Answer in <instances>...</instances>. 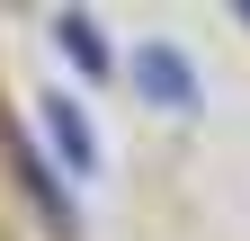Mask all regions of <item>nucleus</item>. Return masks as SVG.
Instances as JSON below:
<instances>
[{
	"mask_svg": "<svg viewBox=\"0 0 250 241\" xmlns=\"http://www.w3.org/2000/svg\"><path fill=\"white\" fill-rule=\"evenodd\" d=\"M62 45H72L89 72H107V45H99V27H89V18H62Z\"/></svg>",
	"mask_w": 250,
	"mask_h": 241,
	"instance_id": "7ed1b4c3",
	"label": "nucleus"
},
{
	"mask_svg": "<svg viewBox=\"0 0 250 241\" xmlns=\"http://www.w3.org/2000/svg\"><path fill=\"white\" fill-rule=\"evenodd\" d=\"M45 125H54V143H62V161H72V170H89V125H81V116L62 107V99L45 107Z\"/></svg>",
	"mask_w": 250,
	"mask_h": 241,
	"instance_id": "f03ea898",
	"label": "nucleus"
},
{
	"mask_svg": "<svg viewBox=\"0 0 250 241\" xmlns=\"http://www.w3.org/2000/svg\"><path fill=\"white\" fill-rule=\"evenodd\" d=\"M134 72H143V89H152V99H170V107H188V99H197V89H188V63H179L170 45H143V54H134Z\"/></svg>",
	"mask_w": 250,
	"mask_h": 241,
	"instance_id": "f257e3e1",
	"label": "nucleus"
}]
</instances>
